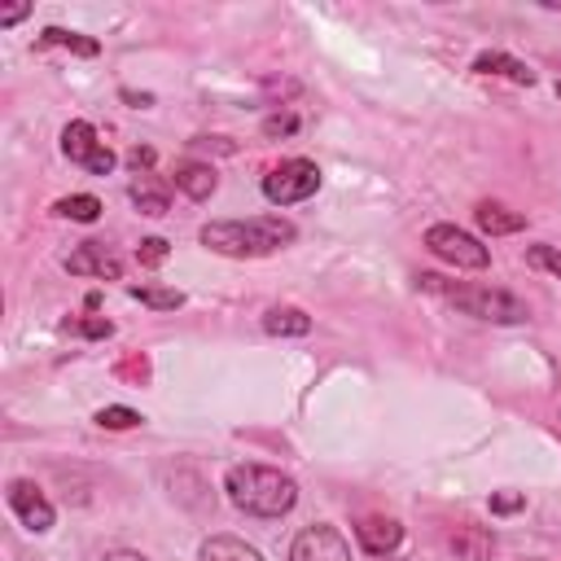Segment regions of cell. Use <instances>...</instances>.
I'll return each mask as SVG.
<instances>
[{"label": "cell", "instance_id": "cell-1", "mask_svg": "<svg viewBox=\"0 0 561 561\" xmlns=\"http://www.w3.org/2000/svg\"><path fill=\"white\" fill-rule=\"evenodd\" d=\"M224 491H228V500H232L245 517H263V522L285 517V513L298 504V482H294L289 473H280V469H272V465H254V460L232 465V469L224 473Z\"/></svg>", "mask_w": 561, "mask_h": 561}, {"label": "cell", "instance_id": "cell-2", "mask_svg": "<svg viewBox=\"0 0 561 561\" xmlns=\"http://www.w3.org/2000/svg\"><path fill=\"white\" fill-rule=\"evenodd\" d=\"M298 237V228L280 215H254V219H210L202 228V245L228 259H263L285 250Z\"/></svg>", "mask_w": 561, "mask_h": 561}, {"label": "cell", "instance_id": "cell-3", "mask_svg": "<svg viewBox=\"0 0 561 561\" xmlns=\"http://www.w3.org/2000/svg\"><path fill=\"white\" fill-rule=\"evenodd\" d=\"M421 289H430V294H443L451 307H460L465 316H478V320H491V324H522L530 311H526V302L517 298V294H508V289H491V285H447L443 276H421L416 280Z\"/></svg>", "mask_w": 561, "mask_h": 561}, {"label": "cell", "instance_id": "cell-4", "mask_svg": "<svg viewBox=\"0 0 561 561\" xmlns=\"http://www.w3.org/2000/svg\"><path fill=\"white\" fill-rule=\"evenodd\" d=\"M320 193V167L311 158H285L280 167H272L263 175V197L272 206H294Z\"/></svg>", "mask_w": 561, "mask_h": 561}, {"label": "cell", "instance_id": "cell-5", "mask_svg": "<svg viewBox=\"0 0 561 561\" xmlns=\"http://www.w3.org/2000/svg\"><path fill=\"white\" fill-rule=\"evenodd\" d=\"M425 245H430V254H438L443 263H451L460 272H482L491 263V250L473 232H465L456 224H430L425 228Z\"/></svg>", "mask_w": 561, "mask_h": 561}, {"label": "cell", "instance_id": "cell-6", "mask_svg": "<svg viewBox=\"0 0 561 561\" xmlns=\"http://www.w3.org/2000/svg\"><path fill=\"white\" fill-rule=\"evenodd\" d=\"M61 153L70 158V162H79L83 171H92V175H110L114 171V149L96 136V127L88 123V118H75V123H66L61 127Z\"/></svg>", "mask_w": 561, "mask_h": 561}, {"label": "cell", "instance_id": "cell-7", "mask_svg": "<svg viewBox=\"0 0 561 561\" xmlns=\"http://www.w3.org/2000/svg\"><path fill=\"white\" fill-rule=\"evenodd\" d=\"M4 500H9V508H13V517L31 530V535H44V530H53V522H57V508H53V500L31 482V478H13L9 486H4Z\"/></svg>", "mask_w": 561, "mask_h": 561}, {"label": "cell", "instance_id": "cell-8", "mask_svg": "<svg viewBox=\"0 0 561 561\" xmlns=\"http://www.w3.org/2000/svg\"><path fill=\"white\" fill-rule=\"evenodd\" d=\"M289 561H351V543L337 526L329 522H316V526H302L289 543Z\"/></svg>", "mask_w": 561, "mask_h": 561}, {"label": "cell", "instance_id": "cell-9", "mask_svg": "<svg viewBox=\"0 0 561 561\" xmlns=\"http://www.w3.org/2000/svg\"><path fill=\"white\" fill-rule=\"evenodd\" d=\"M66 272L70 276H96V280H118L123 276V259L101 245V241H83L70 259H66Z\"/></svg>", "mask_w": 561, "mask_h": 561}, {"label": "cell", "instance_id": "cell-10", "mask_svg": "<svg viewBox=\"0 0 561 561\" xmlns=\"http://www.w3.org/2000/svg\"><path fill=\"white\" fill-rule=\"evenodd\" d=\"M355 539H359V548H364L368 557H390V552L403 543V526H399L394 517H364V522L355 526Z\"/></svg>", "mask_w": 561, "mask_h": 561}, {"label": "cell", "instance_id": "cell-11", "mask_svg": "<svg viewBox=\"0 0 561 561\" xmlns=\"http://www.w3.org/2000/svg\"><path fill=\"white\" fill-rule=\"evenodd\" d=\"M473 70L478 75H500V79H513V83H535V70L526 66V61H517V57H508V53H500V48H486V53H478L473 57Z\"/></svg>", "mask_w": 561, "mask_h": 561}, {"label": "cell", "instance_id": "cell-12", "mask_svg": "<svg viewBox=\"0 0 561 561\" xmlns=\"http://www.w3.org/2000/svg\"><path fill=\"white\" fill-rule=\"evenodd\" d=\"M175 188H180L184 197H193V202H206V197L219 188V175H215L210 162H180V167H175Z\"/></svg>", "mask_w": 561, "mask_h": 561}, {"label": "cell", "instance_id": "cell-13", "mask_svg": "<svg viewBox=\"0 0 561 561\" xmlns=\"http://www.w3.org/2000/svg\"><path fill=\"white\" fill-rule=\"evenodd\" d=\"M197 561H263V552L237 535H210V539H202Z\"/></svg>", "mask_w": 561, "mask_h": 561}, {"label": "cell", "instance_id": "cell-14", "mask_svg": "<svg viewBox=\"0 0 561 561\" xmlns=\"http://www.w3.org/2000/svg\"><path fill=\"white\" fill-rule=\"evenodd\" d=\"M451 552H456L460 561H491V552H495V535L482 530V526H456V535H451Z\"/></svg>", "mask_w": 561, "mask_h": 561}, {"label": "cell", "instance_id": "cell-15", "mask_svg": "<svg viewBox=\"0 0 561 561\" xmlns=\"http://www.w3.org/2000/svg\"><path fill=\"white\" fill-rule=\"evenodd\" d=\"M473 219H478V228L491 232V237H504V232H522V228H526V215H513V210L500 206V202H478V206H473Z\"/></svg>", "mask_w": 561, "mask_h": 561}, {"label": "cell", "instance_id": "cell-16", "mask_svg": "<svg viewBox=\"0 0 561 561\" xmlns=\"http://www.w3.org/2000/svg\"><path fill=\"white\" fill-rule=\"evenodd\" d=\"M263 329L272 337H302V333H311V316L302 307H272L263 316Z\"/></svg>", "mask_w": 561, "mask_h": 561}, {"label": "cell", "instance_id": "cell-17", "mask_svg": "<svg viewBox=\"0 0 561 561\" xmlns=\"http://www.w3.org/2000/svg\"><path fill=\"white\" fill-rule=\"evenodd\" d=\"M39 44H44V48H70V53H79V57H96V53H101L96 39H88V35H79V31H66V26H44V31H39Z\"/></svg>", "mask_w": 561, "mask_h": 561}, {"label": "cell", "instance_id": "cell-18", "mask_svg": "<svg viewBox=\"0 0 561 561\" xmlns=\"http://www.w3.org/2000/svg\"><path fill=\"white\" fill-rule=\"evenodd\" d=\"M131 202H136V210H140V215H153V219L171 210V197H167V188H162V184H153L149 175H140V180L131 184Z\"/></svg>", "mask_w": 561, "mask_h": 561}, {"label": "cell", "instance_id": "cell-19", "mask_svg": "<svg viewBox=\"0 0 561 561\" xmlns=\"http://www.w3.org/2000/svg\"><path fill=\"white\" fill-rule=\"evenodd\" d=\"M53 210H57V215H66V219H75V224H96L105 206H101L92 193H70V197H61Z\"/></svg>", "mask_w": 561, "mask_h": 561}, {"label": "cell", "instance_id": "cell-20", "mask_svg": "<svg viewBox=\"0 0 561 561\" xmlns=\"http://www.w3.org/2000/svg\"><path fill=\"white\" fill-rule=\"evenodd\" d=\"M127 294H131L136 302L153 307V311H175V307H184V294H180V289H167V285H131Z\"/></svg>", "mask_w": 561, "mask_h": 561}, {"label": "cell", "instance_id": "cell-21", "mask_svg": "<svg viewBox=\"0 0 561 561\" xmlns=\"http://www.w3.org/2000/svg\"><path fill=\"white\" fill-rule=\"evenodd\" d=\"M145 416L136 412V408H123V403H110V408H101L96 412V425L101 430H136Z\"/></svg>", "mask_w": 561, "mask_h": 561}, {"label": "cell", "instance_id": "cell-22", "mask_svg": "<svg viewBox=\"0 0 561 561\" xmlns=\"http://www.w3.org/2000/svg\"><path fill=\"white\" fill-rule=\"evenodd\" d=\"M526 263L561 280V250H557V245H548V241H539V245H530V250H526Z\"/></svg>", "mask_w": 561, "mask_h": 561}, {"label": "cell", "instance_id": "cell-23", "mask_svg": "<svg viewBox=\"0 0 561 561\" xmlns=\"http://www.w3.org/2000/svg\"><path fill=\"white\" fill-rule=\"evenodd\" d=\"M61 329L66 333H79V337H110L114 333V324L105 316H79V320H66Z\"/></svg>", "mask_w": 561, "mask_h": 561}, {"label": "cell", "instance_id": "cell-24", "mask_svg": "<svg viewBox=\"0 0 561 561\" xmlns=\"http://www.w3.org/2000/svg\"><path fill=\"white\" fill-rule=\"evenodd\" d=\"M167 254H171V241H167V237H145V241L136 245V263H145V267L167 263Z\"/></svg>", "mask_w": 561, "mask_h": 561}, {"label": "cell", "instance_id": "cell-25", "mask_svg": "<svg viewBox=\"0 0 561 561\" xmlns=\"http://www.w3.org/2000/svg\"><path fill=\"white\" fill-rule=\"evenodd\" d=\"M289 131H298V114H267L263 118V136H289Z\"/></svg>", "mask_w": 561, "mask_h": 561}, {"label": "cell", "instance_id": "cell-26", "mask_svg": "<svg viewBox=\"0 0 561 561\" xmlns=\"http://www.w3.org/2000/svg\"><path fill=\"white\" fill-rule=\"evenodd\" d=\"M526 500L517 495V491H500V495H491V513H517Z\"/></svg>", "mask_w": 561, "mask_h": 561}, {"label": "cell", "instance_id": "cell-27", "mask_svg": "<svg viewBox=\"0 0 561 561\" xmlns=\"http://www.w3.org/2000/svg\"><path fill=\"white\" fill-rule=\"evenodd\" d=\"M101 561H149L145 552H136V548H114V552H105Z\"/></svg>", "mask_w": 561, "mask_h": 561}, {"label": "cell", "instance_id": "cell-28", "mask_svg": "<svg viewBox=\"0 0 561 561\" xmlns=\"http://www.w3.org/2000/svg\"><path fill=\"white\" fill-rule=\"evenodd\" d=\"M26 13H31V4H13V9H4V13H0V26H13V22H22Z\"/></svg>", "mask_w": 561, "mask_h": 561}, {"label": "cell", "instance_id": "cell-29", "mask_svg": "<svg viewBox=\"0 0 561 561\" xmlns=\"http://www.w3.org/2000/svg\"><path fill=\"white\" fill-rule=\"evenodd\" d=\"M127 162H131L136 171H140V167H153V149H131V153H127Z\"/></svg>", "mask_w": 561, "mask_h": 561}, {"label": "cell", "instance_id": "cell-30", "mask_svg": "<svg viewBox=\"0 0 561 561\" xmlns=\"http://www.w3.org/2000/svg\"><path fill=\"white\" fill-rule=\"evenodd\" d=\"M123 101H131L136 110H145V105H153V96H149V92H131V88H123Z\"/></svg>", "mask_w": 561, "mask_h": 561}, {"label": "cell", "instance_id": "cell-31", "mask_svg": "<svg viewBox=\"0 0 561 561\" xmlns=\"http://www.w3.org/2000/svg\"><path fill=\"white\" fill-rule=\"evenodd\" d=\"M557 96H561V79H557Z\"/></svg>", "mask_w": 561, "mask_h": 561}, {"label": "cell", "instance_id": "cell-32", "mask_svg": "<svg viewBox=\"0 0 561 561\" xmlns=\"http://www.w3.org/2000/svg\"><path fill=\"white\" fill-rule=\"evenodd\" d=\"M381 561H399V557H381Z\"/></svg>", "mask_w": 561, "mask_h": 561}]
</instances>
